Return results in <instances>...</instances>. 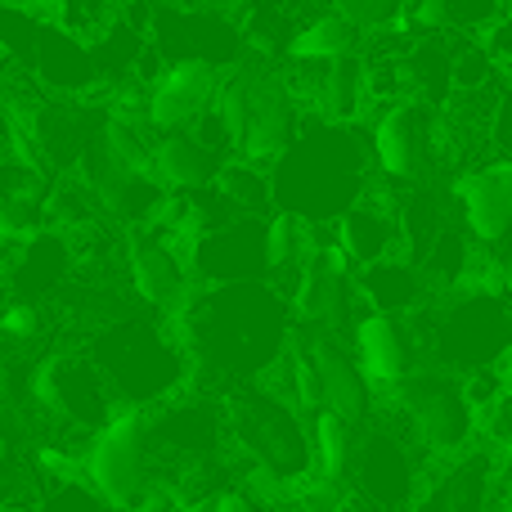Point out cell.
I'll return each instance as SVG.
<instances>
[{
	"mask_svg": "<svg viewBox=\"0 0 512 512\" xmlns=\"http://www.w3.org/2000/svg\"><path fill=\"white\" fill-rule=\"evenodd\" d=\"M364 27L351 23L346 14L337 9H315L306 23L292 32L288 50H283V63L292 68H324V63H337V59H351V54H364Z\"/></svg>",
	"mask_w": 512,
	"mask_h": 512,
	"instance_id": "d4e9b609",
	"label": "cell"
},
{
	"mask_svg": "<svg viewBox=\"0 0 512 512\" xmlns=\"http://www.w3.org/2000/svg\"><path fill=\"white\" fill-rule=\"evenodd\" d=\"M499 490H504V459L477 441L472 450L427 472L409 512H490L499 508Z\"/></svg>",
	"mask_w": 512,
	"mask_h": 512,
	"instance_id": "4fadbf2b",
	"label": "cell"
},
{
	"mask_svg": "<svg viewBox=\"0 0 512 512\" xmlns=\"http://www.w3.org/2000/svg\"><path fill=\"white\" fill-rule=\"evenodd\" d=\"M333 239L355 256L360 270L387 261V256H400L405 252V221H400L396 198H382V194L360 198V203L333 225Z\"/></svg>",
	"mask_w": 512,
	"mask_h": 512,
	"instance_id": "7402d4cb",
	"label": "cell"
},
{
	"mask_svg": "<svg viewBox=\"0 0 512 512\" xmlns=\"http://www.w3.org/2000/svg\"><path fill=\"white\" fill-rule=\"evenodd\" d=\"M203 512H261V504H256V495H248V490L234 486V490H225V495H216Z\"/></svg>",
	"mask_w": 512,
	"mask_h": 512,
	"instance_id": "d590c367",
	"label": "cell"
},
{
	"mask_svg": "<svg viewBox=\"0 0 512 512\" xmlns=\"http://www.w3.org/2000/svg\"><path fill=\"white\" fill-rule=\"evenodd\" d=\"M221 5H225V9H234V14L243 18V14H252V9L261 5V0H221Z\"/></svg>",
	"mask_w": 512,
	"mask_h": 512,
	"instance_id": "74e56055",
	"label": "cell"
},
{
	"mask_svg": "<svg viewBox=\"0 0 512 512\" xmlns=\"http://www.w3.org/2000/svg\"><path fill=\"white\" fill-rule=\"evenodd\" d=\"M432 459L414 445V436L396 423V418L378 414L360 436V454H355V472H351V490L355 499L387 512H409V504L418 499Z\"/></svg>",
	"mask_w": 512,
	"mask_h": 512,
	"instance_id": "30bf717a",
	"label": "cell"
},
{
	"mask_svg": "<svg viewBox=\"0 0 512 512\" xmlns=\"http://www.w3.org/2000/svg\"><path fill=\"white\" fill-rule=\"evenodd\" d=\"M414 328L423 337L427 364H441L459 378L504 369L512 355V297L495 283L436 292L432 306L414 315Z\"/></svg>",
	"mask_w": 512,
	"mask_h": 512,
	"instance_id": "277c9868",
	"label": "cell"
},
{
	"mask_svg": "<svg viewBox=\"0 0 512 512\" xmlns=\"http://www.w3.org/2000/svg\"><path fill=\"white\" fill-rule=\"evenodd\" d=\"M153 171H158L167 194H198V189L221 180L225 158L207 149L194 131H176V135H158V144H153Z\"/></svg>",
	"mask_w": 512,
	"mask_h": 512,
	"instance_id": "484cf974",
	"label": "cell"
},
{
	"mask_svg": "<svg viewBox=\"0 0 512 512\" xmlns=\"http://www.w3.org/2000/svg\"><path fill=\"white\" fill-rule=\"evenodd\" d=\"M355 283H360L364 306L378 310V315L414 319L418 310H427L436 301V283L427 279L423 261H414L409 252L387 256V261H378V265H364Z\"/></svg>",
	"mask_w": 512,
	"mask_h": 512,
	"instance_id": "603a6c76",
	"label": "cell"
},
{
	"mask_svg": "<svg viewBox=\"0 0 512 512\" xmlns=\"http://www.w3.org/2000/svg\"><path fill=\"white\" fill-rule=\"evenodd\" d=\"M230 405V436L252 477L274 486H301L315 472L310 454V414H301L274 382H243L225 396Z\"/></svg>",
	"mask_w": 512,
	"mask_h": 512,
	"instance_id": "5b68a950",
	"label": "cell"
},
{
	"mask_svg": "<svg viewBox=\"0 0 512 512\" xmlns=\"http://www.w3.org/2000/svg\"><path fill=\"white\" fill-rule=\"evenodd\" d=\"M306 346L319 364V378H324V400L333 414H342L346 423L364 427L382 414V391L373 387V378L364 373L360 355L346 337H333V333H319V328L306 324Z\"/></svg>",
	"mask_w": 512,
	"mask_h": 512,
	"instance_id": "9a60e30c",
	"label": "cell"
},
{
	"mask_svg": "<svg viewBox=\"0 0 512 512\" xmlns=\"http://www.w3.org/2000/svg\"><path fill=\"white\" fill-rule=\"evenodd\" d=\"M490 149H495V162L512 158V81H504V90H499L495 126H490Z\"/></svg>",
	"mask_w": 512,
	"mask_h": 512,
	"instance_id": "836d02e7",
	"label": "cell"
},
{
	"mask_svg": "<svg viewBox=\"0 0 512 512\" xmlns=\"http://www.w3.org/2000/svg\"><path fill=\"white\" fill-rule=\"evenodd\" d=\"M149 45L167 63L239 68L252 59L243 18L221 0H149Z\"/></svg>",
	"mask_w": 512,
	"mask_h": 512,
	"instance_id": "ba28073f",
	"label": "cell"
},
{
	"mask_svg": "<svg viewBox=\"0 0 512 512\" xmlns=\"http://www.w3.org/2000/svg\"><path fill=\"white\" fill-rule=\"evenodd\" d=\"M0 328H5V337L14 346H36V342H45V337H50V310H45V301L9 297Z\"/></svg>",
	"mask_w": 512,
	"mask_h": 512,
	"instance_id": "f546056e",
	"label": "cell"
},
{
	"mask_svg": "<svg viewBox=\"0 0 512 512\" xmlns=\"http://www.w3.org/2000/svg\"><path fill=\"white\" fill-rule=\"evenodd\" d=\"M490 283L512 297V234L499 243V248H490Z\"/></svg>",
	"mask_w": 512,
	"mask_h": 512,
	"instance_id": "e575fe53",
	"label": "cell"
},
{
	"mask_svg": "<svg viewBox=\"0 0 512 512\" xmlns=\"http://www.w3.org/2000/svg\"><path fill=\"white\" fill-rule=\"evenodd\" d=\"M216 185L225 189V198L243 216H274V180H270V167H261V162H248V158L225 162Z\"/></svg>",
	"mask_w": 512,
	"mask_h": 512,
	"instance_id": "83f0119b",
	"label": "cell"
},
{
	"mask_svg": "<svg viewBox=\"0 0 512 512\" xmlns=\"http://www.w3.org/2000/svg\"><path fill=\"white\" fill-rule=\"evenodd\" d=\"M265 225H270V216H239V221L225 225V230L194 239V248H189L194 283H203V288H221V283L270 279Z\"/></svg>",
	"mask_w": 512,
	"mask_h": 512,
	"instance_id": "5bb4252c",
	"label": "cell"
},
{
	"mask_svg": "<svg viewBox=\"0 0 512 512\" xmlns=\"http://www.w3.org/2000/svg\"><path fill=\"white\" fill-rule=\"evenodd\" d=\"M360 427L346 423L333 409H319L310 418V454H315V472L333 481H351L355 472V454H360Z\"/></svg>",
	"mask_w": 512,
	"mask_h": 512,
	"instance_id": "4316f807",
	"label": "cell"
},
{
	"mask_svg": "<svg viewBox=\"0 0 512 512\" xmlns=\"http://www.w3.org/2000/svg\"><path fill=\"white\" fill-rule=\"evenodd\" d=\"M495 171H499V180H504V189H508V198H512V158H499Z\"/></svg>",
	"mask_w": 512,
	"mask_h": 512,
	"instance_id": "8d00e7d4",
	"label": "cell"
},
{
	"mask_svg": "<svg viewBox=\"0 0 512 512\" xmlns=\"http://www.w3.org/2000/svg\"><path fill=\"white\" fill-rule=\"evenodd\" d=\"M86 351L108 373L122 405L158 409L162 400L180 396L194 382V360L162 310H144V315L131 310L113 324H99Z\"/></svg>",
	"mask_w": 512,
	"mask_h": 512,
	"instance_id": "3957f363",
	"label": "cell"
},
{
	"mask_svg": "<svg viewBox=\"0 0 512 512\" xmlns=\"http://www.w3.org/2000/svg\"><path fill=\"white\" fill-rule=\"evenodd\" d=\"M27 77L41 90L63 95V99H95L99 90H104V72H99L95 45L59 23H41L32 59H27Z\"/></svg>",
	"mask_w": 512,
	"mask_h": 512,
	"instance_id": "2e32d148",
	"label": "cell"
},
{
	"mask_svg": "<svg viewBox=\"0 0 512 512\" xmlns=\"http://www.w3.org/2000/svg\"><path fill=\"white\" fill-rule=\"evenodd\" d=\"M0 230L9 243H27L41 230H50V198L36 194H5L0 203Z\"/></svg>",
	"mask_w": 512,
	"mask_h": 512,
	"instance_id": "f1b7e54d",
	"label": "cell"
},
{
	"mask_svg": "<svg viewBox=\"0 0 512 512\" xmlns=\"http://www.w3.org/2000/svg\"><path fill=\"white\" fill-rule=\"evenodd\" d=\"M382 414L396 418L432 463L472 450L481 436V414L468 400V387L441 364H423L414 378L382 391Z\"/></svg>",
	"mask_w": 512,
	"mask_h": 512,
	"instance_id": "8992f818",
	"label": "cell"
},
{
	"mask_svg": "<svg viewBox=\"0 0 512 512\" xmlns=\"http://www.w3.org/2000/svg\"><path fill=\"white\" fill-rule=\"evenodd\" d=\"M158 472H162V459H158V445H153V409L126 405L104 432H95L81 477H86V486L108 508L131 512L153 490H162Z\"/></svg>",
	"mask_w": 512,
	"mask_h": 512,
	"instance_id": "52a82bcc",
	"label": "cell"
},
{
	"mask_svg": "<svg viewBox=\"0 0 512 512\" xmlns=\"http://www.w3.org/2000/svg\"><path fill=\"white\" fill-rule=\"evenodd\" d=\"M189 248H194V243L176 239L162 221L126 230V283H131L140 306L171 315V310L189 297V288H194Z\"/></svg>",
	"mask_w": 512,
	"mask_h": 512,
	"instance_id": "7c38bea8",
	"label": "cell"
},
{
	"mask_svg": "<svg viewBox=\"0 0 512 512\" xmlns=\"http://www.w3.org/2000/svg\"><path fill=\"white\" fill-rule=\"evenodd\" d=\"M351 346L378 391L400 387V382L414 378L427 364L423 337H418L414 319H405V315H378V310H369V315L355 324Z\"/></svg>",
	"mask_w": 512,
	"mask_h": 512,
	"instance_id": "e0dca14e",
	"label": "cell"
},
{
	"mask_svg": "<svg viewBox=\"0 0 512 512\" xmlns=\"http://www.w3.org/2000/svg\"><path fill=\"white\" fill-rule=\"evenodd\" d=\"M328 9L346 14L351 23H360L364 32H387L396 27V18L409 9V0H324Z\"/></svg>",
	"mask_w": 512,
	"mask_h": 512,
	"instance_id": "1f68e13d",
	"label": "cell"
},
{
	"mask_svg": "<svg viewBox=\"0 0 512 512\" xmlns=\"http://www.w3.org/2000/svg\"><path fill=\"white\" fill-rule=\"evenodd\" d=\"M36 512H117V508H108L104 499L86 486V477L81 481L72 477V481H50V486L41 490V499H36Z\"/></svg>",
	"mask_w": 512,
	"mask_h": 512,
	"instance_id": "4dcf8cb0",
	"label": "cell"
},
{
	"mask_svg": "<svg viewBox=\"0 0 512 512\" xmlns=\"http://www.w3.org/2000/svg\"><path fill=\"white\" fill-rule=\"evenodd\" d=\"M477 441L486 445V450H495L499 459H512V382H508L504 396L481 414V436Z\"/></svg>",
	"mask_w": 512,
	"mask_h": 512,
	"instance_id": "d6a6232c",
	"label": "cell"
},
{
	"mask_svg": "<svg viewBox=\"0 0 512 512\" xmlns=\"http://www.w3.org/2000/svg\"><path fill=\"white\" fill-rule=\"evenodd\" d=\"M167 319L194 360V382L207 378L230 391L265 382L292 346V301L270 279L221 288L194 283Z\"/></svg>",
	"mask_w": 512,
	"mask_h": 512,
	"instance_id": "6da1fadb",
	"label": "cell"
},
{
	"mask_svg": "<svg viewBox=\"0 0 512 512\" xmlns=\"http://www.w3.org/2000/svg\"><path fill=\"white\" fill-rule=\"evenodd\" d=\"M9 297L18 301H50L77 283V243L63 230H41L27 243H9V265H5Z\"/></svg>",
	"mask_w": 512,
	"mask_h": 512,
	"instance_id": "ac0fdd59",
	"label": "cell"
},
{
	"mask_svg": "<svg viewBox=\"0 0 512 512\" xmlns=\"http://www.w3.org/2000/svg\"><path fill=\"white\" fill-rule=\"evenodd\" d=\"M373 162L378 176L391 180L396 189H409L427 180V171L445 158L441 153V108L423 104V99H396L382 104L369 126Z\"/></svg>",
	"mask_w": 512,
	"mask_h": 512,
	"instance_id": "8fae6325",
	"label": "cell"
},
{
	"mask_svg": "<svg viewBox=\"0 0 512 512\" xmlns=\"http://www.w3.org/2000/svg\"><path fill=\"white\" fill-rule=\"evenodd\" d=\"M504 369H508V378H512V355H508V364H504Z\"/></svg>",
	"mask_w": 512,
	"mask_h": 512,
	"instance_id": "ab89813d",
	"label": "cell"
},
{
	"mask_svg": "<svg viewBox=\"0 0 512 512\" xmlns=\"http://www.w3.org/2000/svg\"><path fill=\"white\" fill-rule=\"evenodd\" d=\"M450 203L459 207V221L481 248H499L512 234V198L499 180L495 162L490 167H463L450 185Z\"/></svg>",
	"mask_w": 512,
	"mask_h": 512,
	"instance_id": "44dd1931",
	"label": "cell"
},
{
	"mask_svg": "<svg viewBox=\"0 0 512 512\" xmlns=\"http://www.w3.org/2000/svg\"><path fill=\"white\" fill-rule=\"evenodd\" d=\"M373 140H364L360 122H319L310 117L306 131L288 144L270 167L274 212H292L310 225L333 230L360 198L373 194Z\"/></svg>",
	"mask_w": 512,
	"mask_h": 512,
	"instance_id": "7a4b0ae2",
	"label": "cell"
},
{
	"mask_svg": "<svg viewBox=\"0 0 512 512\" xmlns=\"http://www.w3.org/2000/svg\"><path fill=\"white\" fill-rule=\"evenodd\" d=\"M221 81L225 68H216V63H171L153 81V131L158 135L194 131L198 117L221 95Z\"/></svg>",
	"mask_w": 512,
	"mask_h": 512,
	"instance_id": "ffe728a7",
	"label": "cell"
},
{
	"mask_svg": "<svg viewBox=\"0 0 512 512\" xmlns=\"http://www.w3.org/2000/svg\"><path fill=\"white\" fill-rule=\"evenodd\" d=\"M504 9H508V14H512V0H504Z\"/></svg>",
	"mask_w": 512,
	"mask_h": 512,
	"instance_id": "60d3db41",
	"label": "cell"
},
{
	"mask_svg": "<svg viewBox=\"0 0 512 512\" xmlns=\"http://www.w3.org/2000/svg\"><path fill=\"white\" fill-rule=\"evenodd\" d=\"M279 68L288 72L297 95L306 99L310 117H319V122H360L364 108L373 104L364 54L324 63V68H292V63H279Z\"/></svg>",
	"mask_w": 512,
	"mask_h": 512,
	"instance_id": "d6986e66",
	"label": "cell"
},
{
	"mask_svg": "<svg viewBox=\"0 0 512 512\" xmlns=\"http://www.w3.org/2000/svg\"><path fill=\"white\" fill-rule=\"evenodd\" d=\"M32 400L36 409H45L50 418H59L63 427H81V432H104L117 414V400L108 373L95 364V355L81 351H50L32 364Z\"/></svg>",
	"mask_w": 512,
	"mask_h": 512,
	"instance_id": "9c48e42d",
	"label": "cell"
},
{
	"mask_svg": "<svg viewBox=\"0 0 512 512\" xmlns=\"http://www.w3.org/2000/svg\"><path fill=\"white\" fill-rule=\"evenodd\" d=\"M459 36L450 32H427L405 45V81L409 99H423L432 108H445L459 95Z\"/></svg>",
	"mask_w": 512,
	"mask_h": 512,
	"instance_id": "cb8c5ba5",
	"label": "cell"
},
{
	"mask_svg": "<svg viewBox=\"0 0 512 512\" xmlns=\"http://www.w3.org/2000/svg\"><path fill=\"white\" fill-rule=\"evenodd\" d=\"M351 512H387V508H373V504H360V499H355V508Z\"/></svg>",
	"mask_w": 512,
	"mask_h": 512,
	"instance_id": "f35d334b",
	"label": "cell"
}]
</instances>
